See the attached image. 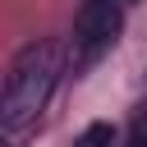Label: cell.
<instances>
[{"mask_svg": "<svg viewBox=\"0 0 147 147\" xmlns=\"http://www.w3.org/2000/svg\"><path fill=\"white\" fill-rule=\"evenodd\" d=\"M60 60H64V51L51 37L28 41L9 60L5 92H0V138H5V147H14L37 124V115L46 110V101L55 92V78H60Z\"/></svg>", "mask_w": 147, "mask_h": 147, "instance_id": "cell-1", "label": "cell"}, {"mask_svg": "<svg viewBox=\"0 0 147 147\" xmlns=\"http://www.w3.org/2000/svg\"><path fill=\"white\" fill-rule=\"evenodd\" d=\"M110 142H115V124H106V119L87 124V129L74 138V147H110Z\"/></svg>", "mask_w": 147, "mask_h": 147, "instance_id": "cell-3", "label": "cell"}, {"mask_svg": "<svg viewBox=\"0 0 147 147\" xmlns=\"http://www.w3.org/2000/svg\"><path fill=\"white\" fill-rule=\"evenodd\" d=\"M119 28H124L119 0H87L78 23H74V64H92L101 51H110Z\"/></svg>", "mask_w": 147, "mask_h": 147, "instance_id": "cell-2", "label": "cell"}]
</instances>
